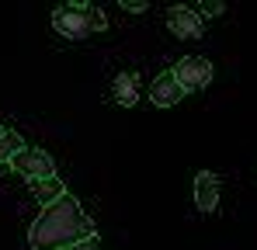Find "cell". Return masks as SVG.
<instances>
[{
    "label": "cell",
    "instance_id": "1",
    "mask_svg": "<svg viewBox=\"0 0 257 250\" xmlns=\"http://www.w3.org/2000/svg\"><path fill=\"white\" fill-rule=\"evenodd\" d=\"M28 240L35 250H66L84 240H94V222L84 215V208L73 195H59L52 205L42 208Z\"/></svg>",
    "mask_w": 257,
    "mask_h": 250
},
{
    "label": "cell",
    "instance_id": "2",
    "mask_svg": "<svg viewBox=\"0 0 257 250\" xmlns=\"http://www.w3.org/2000/svg\"><path fill=\"white\" fill-rule=\"evenodd\" d=\"M104 14L97 11V7H90V4H59L56 11H52V28L63 35V39H90V35H97V32H104Z\"/></svg>",
    "mask_w": 257,
    "mask_h": 250
},
{
    "label": "cell",
    "instance_id": "3",
    "mask_svg": "<svg viewBox=\"0 0 257 250\" xmlns=\"http://www.w3.org/2000/svg\"><path fill=\"white\" fill-rule=\"evenodd\" d=\"M171 73H174V80H177V87L184 94H191V90L209 87V80H212V63L205 56H184Z\"/></svg>",
    "mask_w": 257,
    "mask_h": 250
},
{
    "label": "cell",
    "instance_id": "4",
    "mask_svg": "<svg viewBox=\"0 0 257 250\" xmlns=\"http://www.w3.org/2000/svg\"><path fill=\"white\" fill-rule=\"evenodd\" d=\"M11 167L18 174H25L28 181H45V177H56V164L45 150H21L11 157Z\"/></svg>",
    "mask_w": 257,
    "mask_h": 250
},
{
    "label": "cell",
    "instance_id": "5",
    "mask_svg": "<svg viewBox=\"0 0 257 250\" xmlns=\"http://www.w3.org/2000/svg\"><path fill=\"white\" fill-rule=\"evenodd\" d=\"M167 28L177 39H198L202 35V14L188 4H174V7H167Z\"/></svg>",
    "mask_w": 257,
    "mask_h": 250
},
{
    "label": "cell",
    "instance_id": "6",
    "mask_svg": "<svg viewBox=\"0 0 257 250\" xmlns=\"http://www.w3.org/2000/svg\"><path fill=\"white\" fill-rule=\"evenodd\" d=\"M181 97H184V90L177 87V80H174L171 70L160 73V77L153 80V87H150V101H153L157 108H171V104H177Z\"/></svg>",
    "mask_w": 257,
    "mask_h": 250
},
{
    "label": "cell",
    "instance_id": "7",
    "mask_svg": "<svg viewBox=\"0 0 257 250\" xmlns=\"http://www.w3.org/2000/svg\"><path fill=\"white\" fill-rule=\"evenodd\" d=\"M195 205L202 212H215V205H219V177L212 170H202L195 177Z\"/></svg>",
    "mask_w": 257,
    "mask_h": 250
},
{
    "label": "cell",
    "instance_id": "8",
    "mask_svg": "<svg viewBox=\"0 0 257 250\" xmlns=\"http://www.w3.org/2000/svg\"><path fill=\"white\" fill-rule=\"evenodd\" d=\"M111 90H115V101H118V104H136V101H139V73H118V77H115V87H111Z\"/></svg>",
    "mask_w": 257,
    "mask_h": 250
},
{
    "label": "cell",
    "instance_id": "9",
    "mask_svg": "<svg viewBox=\"0 0 257 250\" xmlns=\"http://www.w3.org/2000/svg\"><path fill=\"white\" fill-rule=\"evenodd\" d=\"M32 191H35V198L42 202V205H52L59 195H66L63 191V184L56 181V177H45V181H32Z\"/></svg>",
    "mask_w": 257,
    "mask_h": 250
},
{
    "label": "cell",
    "instance_id": "10",
    "mask_svg": "<svg viewBox=\"0 0 257 250\" xmlns=\"http://www.w3.org/2000/svg\"><path fill=\"white\" fill-rule=\"evenodd\" d=\"M25 146H21V136L18 132H4L0 136V164H11V157L14 153H21Z\"/></svg>",
    "mask_w": 257,
    "mask_h": 250
},
{
    "label": "cell",
    "instance_id": "11",
    "mask_svg": "<svg viewBox=\"0 0 257 250\" xmlns=\"http://www.w3.org/2000/svg\"><path fill=\"white\" fill-rule=\"evenodd\" d=\"M202 11H205L209 18H219V14L226 11V4H222V0H202Z\"/></svg>",
    "mask_w": 257,
    "mask_h": 250
},
{
    "label": "cell",
    "instance_id": "12",
    "mask_svg": "<svg viewBox=\"0 0 257 250\" xmlns=\"http://www.w3.org/2000/svg\"><path fill=\"white\" fill-rule=\"evenodd\" d=\"M122 7H125V11H146L150 4H146V0H122Z\"/></svg>",
    "mask_w": 257,
    "mask_h": 250
},
{
    "label": "cell",
    "instance_id": "13",
    "mask_svg": "<svg viewBox=\"0 0 257 250\" xmlns=\"http://www.w3.org/2000/svg\"><path fill=\"white\" fill-rule=\"evenodd\" d=\"M66 250H101V247H97V240H84V243H77V247H66Z\"/></svg>",
    "mask_w": 257,
    "mask_h": 250
},
{
    "label": "cell",
    "instance_id": "14",
    "mask_svg": "<svg viewBox=\"0 0 257 250\" xmlns=\"http://www.w3.org/2000/svg\"><path fill=\"white\" fill-rule=\"evenodd\" d=\"M0 136H4V129H0Z\"/></svg>",
    "mask_w": 257,
    "mask_h": 250
}]
</instances>
